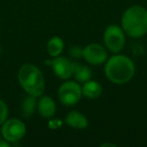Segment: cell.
<instances>
[{
    "label": "cell",
    "instance_id": "cell-12",
    "mask_svg": "<svg viewBox=\"0 0 147 147\" xmlns=\"http://www.w3.org/2000/svg\"><path fill=\"white\" fill-rule=\"evenodd\" d=\"M63 47H65V45H63V39L59 36H53L47 41V51L51 57H57L63 53Z\"/></svg>",
    "mask_w": 147,
    "mask_h": 147
},
{
    "label": "cell",
    "instance_id": "cell-6",
    "mask_svg": "<svg viewBox=\"0 0 147 147\" xmlns=\"http://www.w3.org/2000/svg\"><path fill=\"white\" fill-rule=\"evenodd\" d=\"M25 133H26L25 124L19 119H7L2 124L1 135H2L3 139H5L10 143L17 142L20 139H22Z\"/></svg>",
    "mask_w": 147,
    "mask_h": 147
},
{
    "label": "cell",
    "instance_id": "cell-7",
    "mask_svg": "<svg viewBox=\"0 0 147 147\" xmlns=\"http://www.w3.org/2000/svg\"><path fill=\"white\" fill-rule=\"evenodd\" d=\"M77 63L67 59L65 57H57L51 61L53 73L57 78L61 80H67L74 75Z\"/></svg>",
    "mask_w": 147,
    "mask_h": 147
},
{
    "label": "cell",
    "instance_id": "cell-3",
    "mask_svg": "<svg viewBox=\"0 0 147 147\" xmlns=\"http://www.w3.org/2000/svg\"><path fill=\"white\" fill-rule=\"evenodd\" d=\"M17 79L23 90L30 96L39 98L45 92V83L42 73L34 65L24 63L18 69Z\"/></svg>",
    "mask_w": 147,
    "mask_h": 147
},
{
    "label": "cell",
    "instance_id": "cell-15",
    "mask_svg": "<svg viewBox=\"0 0 147 147\" xmlns=\"http://www.w3.org/2000/svg\"><path fill=\"white\" fill-rule=\"evenodd\" d=\"M7 115H8L7 105L0 99V125H2L7 120Z\"/></svg>",
    "mask_w": 147,
    "mask_h": 147
},
{
    "label": "cell",
    "instance_id": "cell-4",
    "mask_svg": "<svg viewBox=\"0 0 147 147\" xmlns=\"http://www.w3.org/2000/svg\"><path fill=\"white\" fill-rule=\"evenodd\" d=\"M103 41L108 51L114 53H119L125 45V32L122 27L116 24H111L105 29Z\"/></svg>",
    "mask_w": 147,
    "mask_h": 147
},
{
    "label": "cell",
    "instance_id": "cell-18",
    "mask_svg": "<svg viewBox=\"0 0 147 147\" xmlns=\"http://www.w3.org/2000/svg\"><path fill=\"white\" fill-rule=\"evenodd\" d=\"M8 146H10V142H8V141L5 140V139H4V141L0 140V147H8Z\"/></svg>",
    "mask_w": 147,
    "mask_h": 147
},
{
    "label": "cell",
    "instance_id": "cell-14",
    "mask_svg": "<svg viewBox=\"0 0 147 147\" xmlns=\"http://www.w3.org/2000/svg\"><path fill=\"white\" fill-rule=\"evenodd\" d=\"M74 77L78 83H86L92 78V71L87 65H81L77 63L76 69L74 71Z\"/></svg>",
    "mask_w": 147,
    "mask_h": 147
},
{
    "label": "cell",
    "instance_id": "cell-17",
    "mask_svg": "<svg viewBox=\"0 0 147 147\" xmlns=\"http://www.w3.org/2000/svg\"><path fill=\"white\" fill-rule=\"evenodd\" d=\"M61 120H57V119H53L51 118L49 123V127L51 129H57L59 127H61Z\"/></svg>",
    "mask_w": 147,
    "mask_h": 147
},
{
    "label": "cell",
    "instance_id": "cell-10",
    "mask_svg": "<svg viewBox=\"0 0 147 147\" xmlns=\"http://www.w3.org/2000/svg\"><path fill=\"white\" fill-rule=\"evenodd\" d=\"M65 123L67 126L71 127L74 129H86L89 125L88 119L83 113L79 112V111H71L69 114L67 115L65 119Z\"/></svg>",
    "mask_w": 147,
    "mask_h": 147
},
{
    "label": "cell",
    "instance_id": "cell-11",
    "mask_svg": "<svg viewBox=\"0 0 147 147\" xmlns=\"http://www.w3.org/2000/svg\"><path fill=\"white\" fill-rule=\"evenodd\" d=\"M102 86L96 81L89 80L86 83L83 84L82 87V93L83 96L86 98L91 99V100H95L98 99L102 94Z\"/></svg>",
    "mask_w": 147,
    "mask_h": 147
},
{
    "label": "cell",
    "instance_id": "cell-16",
    "mask_svg": "<svg viewBox=\"0 0 147 147\" xmlns=\"http://www.w3.org/2000/svg\"><path fill=\"white\" fill-rule=\"evenodd\" d=\"M83 49L82 47H71V49H69V55H71L73 59H80V57H83Z\"/></svg>",
    "mask_w": 147,
    "mask_h": 147
},
{
    "label": "cell",
    "instance_id": "cell-2",
    "mask_svg": "<svg viewBox=\"0 0 147 147\" xmlns=\"http://www.w3.org/2000/svg\"><path fill=\"white\" fill-rule=\"evenodd\" d=\"M122 29L127 35L139 38L147 34V10L140 5H133L125 10L121 19Z\"/></svg>",
    "mask_w": 147,
    "mask_h": 147
},
{
    "label": "cell",
    "instance_id": "cell-5",
    "mask_svg": "<svg viewBox=\"0 0 147 147\" xmlns=\"http://www.w3.org/2000/svg\"><path fill=\"white\" fill-rule=\"evenodd\" d=\"M83 96L82 86L80 83L67 81L59 86L57 97L59 102L65 106H74L81 100Z\"/></svg>",
    "mask_w": 147,
    "mask_h": 147
},
{
    "label": "cell",
    "instance_id": "cell-9",
    "mask_svg": "<svg viewBox=\"0 0 147 147\" xmlns=\"http://www.w3.org/2000/svg\"><path fill=\"white\" fill-rule=\"evenodd\" d=\"M37 111L43 118L51 119L55 116L57 111V105L53 98L49 96H40L37 101Z\"/></svg>",
    "mask_w": 147,
    "mask_h": 147
},
{
    "label": "cell",
    "instance_id": "cell-19",
    "mask_svg": "<svg viewBox=\"0 0 147 147\" xmlns=\"http://www.w3.org/2000/svg\"><path fill=\"white\" fill-rule=\"evenodd\" d=\"M104 146H111V147H115L116 145L115 144H109V143H104V144L101 145V147H104Z\"/></svg>",
    "mask_w": 147,
    "mask_h": 147
},
{
    "label": "cell",
    "instance_id": "cell-8",
    "mask_svg": "<svg viewBox=\"0 0 147 147\" xmlns=\"http://www.w3.org/2000/svg\"><path fill=\"white\" fill-rule=\"evenodd\" d=\"M83 57L90 65H98L107 61L108 55L106 49L103 45L98 43H90L83 49Z\"/></svg>",
    "mask_w": 147,
    "mask_h": 147
},
{
    "label": "cell",
    "instance_id": "cell-13",
    "mask_svg": "<svg viewBox=\"0 0 147 147\" xmlns=\"http://www.w3.org/2000/svg\"><path fill=\"white\" fill-rule=\"evenodd\" d=\"M36 109L37 102L35 97L28 95L26 98L23 99L22 103H21V113H22L23 117L29 118L31 115H33V113L35 112Z\"/></svg>",
    "mask_w": 147,
    "mask_h": 147
},
{
    "label": "cell",
    "instance_id": "cell-1",
    "mask_svg": "<svg viewBox=\"0 0 147 147\" xmlns=\"http://www.w3.org/2000/svg\"><path fill=\"white\" fill-rule=\"evenodd\" d=\"M104 71L107 79L113 84L123 85L133 78L135 74V65L127 55H116L106 61Z\"/></svg>",
    "mask_w": 147,
    "mask_h": 147
},
{
    "label": "cell",
    "instance_id": "cell-20",
    "mask_svg": "<svg viewBox=\"0 0 147 147\" xmlns=\"http://www.w3.org/2000/svg\"><path fill=\"white\" fill-rule=\"evenodd\" d=\"M2 53V47H1V45H0V53Z\"/></svg>",
    "mask_w": 147,
    "mask_h": 147
},
{
    "label": "cell",
    "instance_id": "cell-21",
    "mask_svg": "<svg viewBox=\"0 0 147 147\" xmlns=\"http://www.w3.org/2000/svg\"><path fill=\"white\" fill-rule=\"evenodd\" d=\"M0 140H1V132H0Z\"/></svg>",
    "mask_w": 147,
    "mask_h": 147
}]
</instances>
